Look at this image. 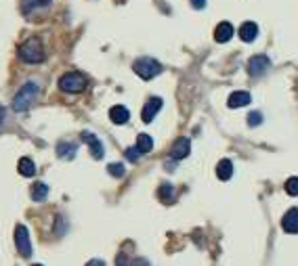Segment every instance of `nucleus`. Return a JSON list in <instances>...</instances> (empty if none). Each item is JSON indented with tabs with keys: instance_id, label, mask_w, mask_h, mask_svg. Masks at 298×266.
<instances>
[{
	"instance_id": "nucleus-21",
	"label": "nucleus",
	"mask_w": 298,
	"mask_h": 266,
	"mask_svg": "<svg viewBox=\"0 0 298 266\" xmlns=\"http://www.w3.org/2000/svg\"><path fill=\"white\" fill-rule=\"evenodd\" d=\"M107 172H109L111 176H116V179H122L126 170H124L122 164H109V166H107Z\"/></svg>"
},
{
	"instance_id": "nucleus-28",
	"label": "nucleus",
	"mask_w": 298,
	"mask_h": 266,
	"mask_svg": "<svg viewBox=\"0 0 298 266\" xmlns=\"http://www.w3.org/2000/svg\"><path fill=\"white\" fill-rule=\"evenodd\" d=\"M130 266H149V264H147V260H134Z\"/></svg>"
},
{
	"instance_id": "nucleus-22",
	"label": "nucleus",
	"mask_w": 298,
	"mask_h": 266,
	"mask_svg": "<svg viewBox=\"0 0 298 266\" xmlns=\"http://www.w3.org/2000/svg\"><path fill=\"white\" fill-rule=\"evenodd\" d=\"M286 193L292 195V197L298 195V179H296V176H294V179H288V183H286Z\"/></svg>"
},
{
	"instance_id": "nucleus-30",
	"label": "nucleus",
	"mask_w": 298,
	"mask_h": 266,
	"mask_svg": "<svg viewBox=\"0 0 298 266\" xmlns=\"http://www.w3.org/2000/svg\"><path fill=\"white\" fill-rule=\"evenodd\" d=\"M34 266H42V264H34Z\"/></svg>"
},
{
	"instance_id": "nucleus-1",
	"label": "nucleus",
	"mask_w": 298,
	"mask_h": 266,
	"mask_svg": "<svg viewBox=\"0 0 298 266\" xmlns=\"http://www.w3.org/2000/svg\"><path fill=\"white\" fill-rule=\"evenodd\" d=\"M38 95H40V86L36 82H26L13 99V109L15 112H26V109H30V105L38 99Z\"/></svg>"
},
{
	"instance_id": "nucleus-23",
	"label": "nucleus",
	"mask_w": 298,
	"mask_h": 266,
	"mask_svg": "<svg viewBox=\"0 0 298 266\" xmlns=\"http://www.w3.org/2000/svg\"><path fill=\"white\" fill-rule=\"evenodd\" d=\"M141 151L136 149V147H130V149H126V160L128 162H139V158H141Z\"/></svg>"
},
{
	"instance_id": "nucleus-25",
	"label": "nucleus",
	"mask_w": 298,
	"mask_h": 266,
	"mask_svg": "<svg viewBox=\"0 0 298 266\" xmlns=\"http://www.w3.org/2000/svg\"><path fill=\"white\" fill-rule=\"evenodd\" d=\"M34 7H40V9H47L51 5V0H32Z\"/></svg>"
},
{
	"instance_id": "nucleus-10",
	"label": "nucleus",
	"mask_w": 298,
	"mask_h": 266,
	"mask_svg": "<svg viewBox=\"0 0 298 266\" xmlns=\"http://www.w3.org/2000/svg\"><path fill=\"white\" fill-rule=\"evenodd\" d=\"M282 229L290 235H298V208H292L282 218Z\"/></svg>"
},
{
	"instance_id": "nucleus-6",
	"label": "nucleus",
	"mask_w": 298,
	"mask_h": 266,
	"mask_svg": "<svg viewBox=\"0 0 298 266\" xmlns=\"http://www.w3.org/2000/svg\"><path fill=\"white\" fill-rule=\"evenodd\" d=\"M269 65H271V61H269L267 55H254V57L248 61V74H250L252 78L265 76L267 70H269Z\"/></svg>"
},
{
	"instance_id": "nucleus-27",
	"label": "nucleus",
	"mask_w": 298,
	"mask_h": 266,
	"mask_svg": "<svg viewBox=\"0 0 298 266\" xmlns=\"http://www.w3.org/2000/svg\"><path fill=\"white\" fill-rule=\"evenodd\" d=\"M86 266H105V262L103 260H90V262H86Z\"/></svg>"
},
{
	"instance_id": "nucleus-16",
	"label": "nucleus",
	"mask_w": 298,
	"mask_h": 266,
	"mask_svg": "<svg viewBox=\"0 0 298 266\" xmlns=\"http://www.w3.org/2000/svg\"><path fill=\"white\" fill-rule=\"evenodd\" d=\"M216 176L221 181H229L233 176V164L229 160H221L218 166H216Z\"/></svg>"
},
{
	"instance_id": "nucleus-5",
	"label": "nucleus",
	"mask_w": 298,
	"mask_h": 266,
	"mask_svg": "<svg viewBox=\"0 0 298 266\" xmlns=\"http://www.w3.org/2000/svg\"><path fill=\"white\" fill-rule=\"evenodd\" d=\"M15 248L19 252L21 258H30L32 256V241H30V233L24 225L15 227Z\"/></svg>"
},
{
	"instance_id": "nucleus-15",
	"label": "nucleus",
	"mask_w": 298,
	"mask_h": 266,
	"mask_svg": "<svg viewBox=\"0 0 298 266\" xmlns=\"http://www.w3.org/2000/svg\"><path fill=\"white\" fill-rule=\"evenodd\" d=\"M76 151H78V147L74 145V143H59L57 145V155L61 160H74L76 158Z\"/></svg>"
},
{
	"instance_id": "nucleus-9",
	"label": "nucleus",
	"mask_w": 298,
	"mask_h": 266,
	"mask_svg": "<svg viewBox=\"0 0 298 266\" xmlns=\"http://www.w3.org/2000/svg\"><path fill=\"white\" fill-rule=\"evenodd\" d=\"M82 141L88 145V149H90V155H93L95 160H101L103 158V145H101V141L93 135V132H82Z\"/></svg>"
},
{
	"instance_id": "nucleus-20",
	"label": "nucleus",
	"mask_w": 298,
	"mask_h": 266,
	"mask_svg": "<svg viewBox=\"0 0 298 266\" xmlns=\"http://www.w3.org/2000/svg\"><path fill=\"white\" fill-rule=\"evenodd\" d=\"M136 149H139L141 153H149L153 149V139L149 135H139L136 137Z\"/></svg>"
},
{
	"instance_id": "nucleus-13",
	"label": "nucleus",
	"mask_w": 298,
	"mask_h": 266,
	"mask_svg": "<svg viewBox=\"0 0 298 266\" xmlns=\"http://www.w3.org/2000/svg\"><path fill=\"white\" fill-rule=\"evenodd\" d=\"M233 36V26L229 24V21H221V24L216 26L214 30V40L216 42H227V40H231Z\"/></svg>"
},
{
	"instance_id": "nucleus-4",
	"label": "nucleus",
	"mask_w": 298,
	"mask_h": 266,
	"mask_svg": "<svg viewBox=\"0 0 298 266\" xmlns=\"http://www.w3.org/2000/svg\"><path fill=\"white\" fill-rule=\"evenodd\" d=\"M59 88L63 93H72V95L82 93L86 88V78L82 74H78V72H67V74H63L59 78Z\"/></svg>"
},
{
	"instance_id": "nucleus-8",
	"label": "nucleus",
	"mask_w": 298,
	"mask_h": 266,
	"mask_svg": "<svg viewBox=\"0 0 298 266\" xmlns=\"http://www.w3.org/2000/svg\"><path fill=\"white\" fill-rule=\"evenodd\" d=\"M189 151H191V141L181 137V139L174 141V145L170 149V155H172V160H185L189 155Z\"/></svg>"
},
{
	"instance_id": "nucleus-17",
	"label": "nucleus",
	"mask_w": 298,
	"mask_h": 266,
	"mask_svg": "<svg viewBox=\"0 0 298 266\" xmlns=\"http://www.w3.org/2000/svg\"><path fill=\"white\" fill-rule=\"evenodd\" d=\"M157 197H160V202H164V204H172L174 202V197H176V191L172 185H162L157 189Z\"/></svg>"
},
{
	"instance_id": "nucleus-7",
	"label": "nucleus",
	"mask_w": 298,
	"mask_h": 266,
	"mask_svg": "<svg viewBox=\"0 0 298 266\" xmlns=\"http://www.w3.org/2000/svg\"><path fill=\"white\" fill-rule=\"evenodd\" d=\"M162 109V99L160 97H151L145 105H143V112H141V120L145 124H151V120L157 116V112Z\"/></svg>"
},
{
	"instance_id": "nucleus-14",
	"label": "nucleus",
	"mask_w": 298,
	"mask_h": 266,
	"mask_svg": "<svg viewBox=\"0 0 298 266\" xmlns=\"http://www.w3.org/2000/svg\"><path fill=\"white\" fill-rule=\"evenodd\" d=\"M248 103H250V93H246V91H235V93H231V97H229V101H227V105L231 107V109L244 107V105H248Z\"/></svg>"
},
{
	"instance_id": "nucleus-12",
	"label": "nucleus",
	"mask_w": 298,
	"mask_h": 266,
	"mask_svg": "<svg viewBox=\"0 0 298 266\" xmlns=\"http://www.w3.org/2000/svg\"><path fill=\"white\" fill-rule=\"evenodd\" d=\"M259 36V26L254 24V21H244L242 28H240V38L244 42H252Z\"/></svg>"
},
{
	"instance_id": "nucleus-11",
	"label": "nucleus",
	"mask_w": 298,
	"mask_h": 266,
	"mask_svg": "<svg viewBox=\"0 0 298 266\" xmlns=\"http://www.w3.org/2000/svg\"><path fill=\"white\" fill-rule=\"evenodd\" d=\"M128 118H130V112H128L124 105H113V107L109 109V120H111L113 124L122 126V124L128 122Z\"/></svg>"
},
{
	"instance_id": "nucleus-2",
	"label": "nucleus",
	"mask_w": 298,
	"mask_h": 266,
	"mask_svg": "<svg viewBox=\"0 0 298 266\" xmlns=\"http://www.w3.org/2000/svg\"><path fill=\"white\" fill-rule=\"evenodd\" d=\"M44 57H47V55H44L42 42H40L38 38H30V40H26V42L19 47V59L24 61V63H30V65L42 63Z\"/></svg>"
},
{
	"instance_id": "nucleus-18",
	"label": "nucleus",
	"mask_w": 298,
	"mask_h": 266,
	"mask_svg": "<svg viewBox=\"0 0 298 266\" xmlns=\"http://www.w3.org/2000/svg\"><path fill=\"white\" fill-rule=\"evenodd\" d=\"M19 172H21V176H34L36 174V164L30 160V158H21L19 160Z\"/></svg>"
},
{
	"instance_id": "nucleus-29",
	"label": "nucleus",
	"mask_w": 298,
	"mask_h": 266,
	"mask_svg": "<svg viewBox=\"0 0 298 266\" xmlns=\"http://www.w3.org/2000/svg\"><path fill=\"white\" fill-rule=\"evenodd\" d=\"M5 120V109H0V122Z\"/></svg>"
},
{
	"instance_id": "nucleus-24",
	"label": "nucleus",
	"mask_w": 298,
	"mask_h": 266,
	"mask_svg": "<svg viewBox=\"0 0 298 266\" xmlns=\"http://www.w3.org/2000/svg\"><path fill=\"white\" fill-rule=\"evenodd\" d=\"M261 122H263V116H261V112H252V114L248 116V126H252V128H256Z\"/></svg>"
},
{
	"instance_id": "nucleus-26",
	"label": "nucleus",
	"mask_w": 298,
	"mask_h": 266,
	"mask_svg": "<svg viewBox=\"0 0 298 266\" xmlns=\"http://www.w3.org/2000/svg\"><path fill=\"white\" fill-rule=\"evenodd\" d=\"M189 3H191V7H193V9H197V11L206 7V0H189Z\"/></svg>"
},
{
	"instance_id": "nucleus-3",
	"label": "nucleus",
	"mask_w": 298,
	"mask_h": 266,
	"mask_svg": "<svg viewBox=\"0 0 298 266\" xmlns=\"http://www.w3.org/2000/svg\"><path fill=\"white\" fill-rule=\"evenodd\" d=\"M132 70L139 78L151 80V78H155L160 72H162V65H160L155 59H151V57H141V59H136L132 63Z\"/></svg>"
},
{
	"instance_id": "nucleus-19",
	"label": "nucleus",
	"mask_w": 298,
	"mask_h": 266,
	"mask_svg": "<svg viewBox=\"0 0 298 266\" xmlns=\"http://www.w3.org/2000/svg\"><path fill=\"white\" fill-rule=\"evenodd\" d=\"M32 199L34 202H44V199H47V195H49V187L44 185V183H36L34 187H32Z\"/></svg>"
}]
</instances>
